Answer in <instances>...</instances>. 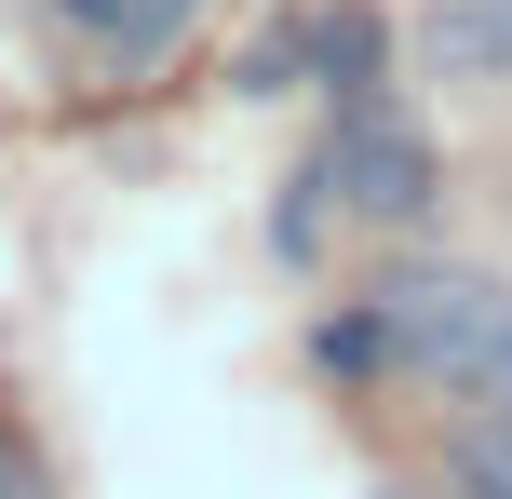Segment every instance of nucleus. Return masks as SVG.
<instances>
[{"mask_svg": "<svg viewBox=\"0 0 512 499\" xmlns=\"http://www.w3.org/2000/svg\"><path fill=\"white\" fill-rule=\"evenodd\" d=\"M283 81H310V27H283V41L243 54V95H283Z\"/></svg>", "mask_w": 512, "mask_h": 499, "instance_id": "8", "label": "nucleus"}, {"mask_svg": "<svg viewBox=\"0 0 512 499\" xmlns=\"http://www.w3.org/2000/svg\"><path fill=\"white\" fill-rule=\"evenodd\" d=\"M364 324H378L391 365L445 378V392H472V378L512 351V284L499 270H459V257H405L378 297H364Z\"/></svg>", "mask_w": 512, "mask_h": 499, "instance_id": "1", "label": "nucleus"}, {"mask_svg": "<svg viewBox=\"0 0 512 499\" xmlns=\"http://www.w3.org/2000/svg\"><path fill=\"white\" fill-rule=\"evenodd\" d=\"M459 405H512V351H499V365H486V378H472V392H459Z\"/></svg>", "mask_w": 512, "mask_h": 499, "instance_id": "10", "label": "nucleus"}, {"mask_svg": "<svg viewBox=\"0 0 512 499\" xmlns=\"http://www.w3.org/2000/svg\"><path fill=\"white\" fill-rule=\"evenodd\" d=\"M445 473H459V499H512V405H472L459 446H445Z\"/></svg>", "mask_w": 512, "mask_h": 499, "instance_id": "5", "label": "nucleus"}, {"mask_svg": "<svg viewBox=\"0 0 512 499\" xmlns=\"http://www.w3.org/2000/svg\"><path fill=\"white\" fill-rule=\"evenodd\" d=\"M189 14H203V0H135V14H122V27H108V41H122V54H135V68H149V54H162V41H176V27H189Z\"/></svg>", "mask_w": 512, "mask_h": 499, "instance_id": "7", "label": "nucleus"}, {"mask_svg": "<svg viewBox=\"0 0 512 499\" xmlns=\"http://www.w3.org/2000/svg\"><path fill=\"white\" fill-rule=\"evenodd\" d=\"M418 54L445 81H512V0H432L418 14Z\"/></svg>", "mask_w": 512, "mask_h": 499, "instance_id": "3", "label": "nucleus"}, {"mask_svg": "<svg viewBox=\"0 0 512 499\" xmlns=\"http://www.w3.org/2000/svg\"><path fill=\"white\" fill-rule=\"evenodd\" d=\"M337 216H351V203H337V162L310 149L297 176H283V203H270V243H283V257H324V230H337Z\"/></svg>", "mask_w": 512, "mask_h": 499, "instance_id": "4", "label": "nucleus"}, {"mask_svg": "<svg viewBox=\"0 0 512 499\" xmlns=\"http://www.w3.org/2000/svg\"><path fill=\"white\" fill-rule=\"evenodd\" d=\"M324 162H337V203H351V216H378V230L432 216V135H418L391 95H337Z\"/></svg>", "mask_w": 512, "mask_h": 499, "instance_id": "2", "label": "nucleus"}, {"mask_svg": "<svg viewBox=\"0 0 512 499\" xmlns=\"http://www.w3.org/2000/svg\"><path fill=\"white\" fill-rule=\"evenodd\" d=\"M310 81L324 95H378V14H324L310 27Z\"/></svg>", "mask_w": 512, "mask_h": 499, "instance_id": "6", "label": "nucleus"}, {"mask_svg": "<svg viewBox=\"0 0 512 499\" xmlns=\"http://www.w3.org/2000/svg\"><path fill=\"white\" fill-rule=\"evenodd\" d=\"M68 14H81V27H122V14H135V0H68Z\"/></svg>", "mask_w": 512, "mask_h": 499, "instance_id": "11", "label": "nucleus"}, {"mask_svg": "<svg viewBox=\"0 0 512 499\" xmlns=\"http://www.w3.org/2000/svg\"><path fill=\"white\" fill-rule=\"evenodd\" d=\"M0 499H54V486H41V459H14V446H0Z\"/></svg>", "mask_w": 512, "mask_h": 499, "instance_id": "9", "label": "nucleus"}]
</instances>
